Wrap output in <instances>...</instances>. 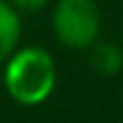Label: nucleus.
Returning <instances> with one entry per match:
<instances>
[{"label": "nucleus", "instance_id": "4", "mask_svg": "<svg viewBox=\"0 0 123 123\" xmlns=\"http://www.w3.org/2000/svg\"><path fill=\"white\" fill-rule=\"evenodd\" d=\"M20 38H23V15L8 0H0V65L20 48Z\"/></svg>", "mask_w": 123, "mask_h": 123}, {"label": "nucleus", "instance_id": "1", "mask_svg": "<svg viewBox=\"0 0 123 123\" xmlns=\"http://www.w3.org/2000/svg\"><path fill=\"white\" fill-rule=\"evenodd\" d=\"M58 86V63L43 45H20L3 63V88L23 108L43 105Z\"/></svg>", "mask_w": 123, "mask_h": 123}, {"label": "nucleus", "instance_id": "2", "mask_svg": "<svg viewBox=\"0 0 123 123\" xmlns=\"http://www.w3.org/2000/svg\"><path fill=\"white\" fill-rule=\"evenodd\" d=\"M103 13L96 0H55L50 13V30L68 50H88L100 40Z\"/></svg>", "mask_w": 123, "mask_h": 123}, {"label": "nucleus", "instance_id": "5", "mask_svg": "<svg viewBox=\"0 0 123 123\" xmlns=\"http://www.w3.org/2000/svg\"><path fill=\"white\" fill-rule=\"evenodd\" d=\"M20 15H28V13H40L43 8H48L50 0H8Z\"/></svg>", "mask_w": 123, "mask_h": 123}, {"label": "nucleus", "instance_id": "3", "mask_svg": "<svg viewBox=\"0 0 123 123\" xmlns=\"http://www.w3.org/2000/svg\"><path fill=\"white\" fill-rule=\"evenodd\" d=\"M88 53V65L93 68V73L103 75V78H113L123 70V48L113 40H96Z\"/></svg>", "mask_w": 123, "mask_h": 123}]
</instances>
